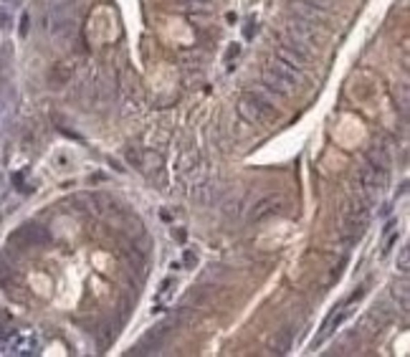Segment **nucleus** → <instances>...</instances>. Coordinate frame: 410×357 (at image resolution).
<instances>
[{"mask_svg":"<svg viewBox=\"0 0 410 357\" xmlns=\"http://www.w3.org/2000/svg\"><path fill=\"white\" fill-rule=\"evenodd\" d=\"M261 82H264V86L269 91H274V94H278V97H289L296 86H299L301 76L294 71V68H289L286 64H281L278 59H274L269 66L264 68V74H261Z\"/></svg>","mask_w":410,"mask_h":357,"instance_id":"obj_1","label":"nucleus"},{"mask_svg":"<svg viewBox=\"0 0 410 357\" xmlns=\"http://www.w3.org/2000/svg\"><path fill=\"white\" fill-rule=\"evenodd\" d=\"M238 114H241L249 125H266L271 122L274 114H276V107H274L271 99H266L261 91H246L238 99Z\"/></svg>","mask_w":410,"mask_h":357,"instance_id":"obj_2","label":"nucleus"},{"mask_svg":"<svg viewBox=\"0 0 410 357\" xmlns=\"http://www.w3.org/2000/svg\"><path fill=\"white\" fill-rule=\"evenodd\" d=\"M367 223H370V203L359 195L357 201L347 203V208L342 213V233L347 241H357L365 233Z\"/></svg>","mask_w":410,"mask_h":357,"instance_id":"obj_3","label":"nucleus"},{"mask_svg":"<svg viewBox=\"0 0 410 357\" xmlns=\"http://www.w3.org/2000/svg\"><path fill=\"white\" fill-rule=\"evenodd\" d=\"M385 185H388V172L385 170H377V167H373V165H367L365 170H362V175H359V187H362V198H365L370 205H373L375 201H377V195L385 190Z\"/></svg>","mask_w":410,"mask_h":357,"instance_id":"obj_4","label":"nucleus"},{"mask_svg":"<svg viewBox=\"0 0 410 357\" xmlns=\"http://www.w3.org/2000/svg\"><path fill=\"white\" fill-rule=\"evenodd\" d=\"M286 36H292L294 41H299L304 48H307L309 53H314L317 51V46H319V38H317V28L312 26V23L307 21H301V18H289L286 21V28H284Z\"/></svg>","mask_w":410,"mask_h":357,"instance_id":"obj_5","label":"nucleus"},{"mask_svg":"<svg viewBox=\"0 0 410 357\" xmlns=\"http://www.w3.org/2000/svg\"><path fill=\"white\" fill-rule=\"evenodd\" d=\"M289 10H292L296 18H301V21L312 23V26H324V23H327V10L309 6L307 0H292V3H289Z\"/></svg>","mask_w":410,"mask_h":357,"instance_id":"obj_6","label":"nucleus"},{"mask_svg":"<svg viewBox=\"0 0 410 357\" xmlns=\"http://www.w3.org/2000/svg\"><path fill=\"white\" fill-rule=\"evenodd\" d=\"M276 59L281 61V64H286L289 68H294L296 74H299L301 68H307V64H309V56H304L301 51H296V48H292V46H286V44L276 46Z\"/></svg>","mask_w":410,"mask_h":357,"instance_id":"obj_7","label":"nucleus"},{"mask_svg":"<svg viewBox=\"0 0 410 357\" xmlns=\"http://www.w3.org/2000/svg\"><path fill=\"white\" fill-rule=\"evenodd\" d=\"M38 350V337L33 332H23L10 342V352L13 355H30V352Z\"/></svg>","mask_w":410,"mask_h":357,"instance_id":"obj_8","label":"nucleus"},{"mask_svg":"<svg viewBox=\"0 0 410 357\" xmlns=\"http://www.w3.org/2000/svg\"><path fill=\"white\" fill-rule=\"evenodd\" d=\"M292 337H294V329H284L278 337H274L271 342V352H278V355H284V352L292 350Z\"/></svg>","mask_w":410,"mask_h":357,"instance_id":"obj_9","label":"nucleus"},{"mask_svg":"<svg viewBox=\"0 0 410 357\" xmlns=\"http://www.w3.org/2000/svg\"><path fill=\"white\" fill-rule=\"evenodd\" d=\"M398 266H400V271H403V274H408V268H410V248H403V251H400Z\"/></svg>","mask_w":410,"mask_h":357,"instance_id":"obj_10","label":"nucleus"},{"mask_svg":"<svg viewBox=\"0 0 410 357\" xmlns=\"http://www.w3.org/2000/svg\"><path fill=\"white\" fill-rule=\"evenodd\" d=\"M307 3L314 8H322V10H332L335 8V0H307Z\"/></svg>","mask_w":410,"mask_h":357,"instance_id":"obj_11","label":"nucleus"}]
</instances>
